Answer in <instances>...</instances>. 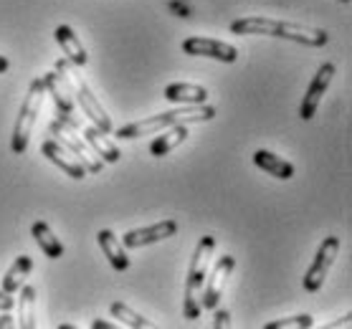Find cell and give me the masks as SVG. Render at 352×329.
Masks as SVG:
<instances>
[{
  "mask_svg": "<svg viewBox=\"0 0 352 329\" xmlns=\"http://www.w3.org/2000/svg\"><path fill=\"white\" fill-rule=\"evenodd\" d=\"M337 253H340V238H337V236H327V238L320 243L317 256H314L312 266L307 269L305 279H302L305 291L314 294V291L322 289V284H324V279H327V273H329V269H332V264H335Z\"/></svg>",
  "mask_w": 352,
  "mask_h": 329,
  "instance_id": "ba28073f",
  "label": "cell"
},
{
  "mask_svg": "<svg viewBox=\"0 0 352 329\" xmlns=\"http://www.w3.org/2000/svg\"><path fill=\"white\" fill-rule=\"evenodd\" d=\"M231 31L236 36H272V38L294 41L302 46L322 49L329 43V33L324 28H314L305 23H292V21H274L264 16H246L231 23Z\"/></svg>",
  "mask_w": 352,
  "mask_h": 329,
  "instance_id": "6da1fadb",
  "label": "cell"
},
{
  "mask_svg": "<svg viewBox=\"0 0 352 329\" xmlns=\"http://www.w3.org/2000/svg\"><path fill=\"white\" fill-rule=\"evenodd\" d=\"M340 3H350V0H340Z\"/></svg>",
  "mask_w": 352,
  "mask_h": 329,
  "instance_id": "4dcf8cb0",
  "label": "cell"
},
{
  "mask_svg": "<svg viewBox=\"0 0 352 329\" xmlns=\"http://www.w3.org/2000/svg\"><path fill=\"white\" fill-rule=\"evenodd\" d=\"M177 233L175 220H157L153 225H144V228H135V231H127L122 236V246L124 249H142V246H153V243H160L165 238H173Z\"/></svg>",
  "mask_w": 352,
  "mask_h": 329,
  "instance_id": "7c38bea8",
  "label": "cell"
},
{
  "mask_svg": "<svg viewBox=\"0 0 352 329\" xmlns=\"http://www.w3.org/2000/svg\"><path fill=\"white\" fill-rule=\"evenodd\" d=\"M56 120L64 122L66 127H72L74 132H79L81 139H84V142L94 150L96 157H99L102 162H109V165L120 162V157H122L120 147L114 145L112 139H107V135L99 127H94V124H89V122L79 120V117H76V112H56Z\"/></svg>",
  "mask_w": 352,
  "mask_h": 329,
  "instance_id": "8992f818",
  "label": "cell"
},
{
  "mask_svg": "<svg viewBox=\"0 0 352 329\" xmlns=\"http://www.w3.org/2000/svg\"><path fill=\"white\" fill-rule=\"evenodd\" d=\"M335 71H337V66L332 64V61H327V64H322L320 69H317L312 84H309L307 91H305L302 106H299V120L302 122L314 120V114H317V109H320L322 97L327 94L329 84H332V79H335Z\"/></svg>",
  "mask_w": 352,
  "mask_h": 329,
  "instance_id": "8fae6325",
  "label": "cell"
},
{
  "mask_svg": "<svg viewBox=\"0 0 352 329\" xmlns=\"http://www.w3.org/2000/svg\"><path fill=\"white\" fill-rule=\"evenodd\" d=\"M54 38H56V43L61 46V51H64L66 61H72V64L79 66V69L89 64L87 49L81 46V38L74 33L72 25H58L56 31H54Z\"/></svg>",
  "mask_w": 352,
  "mask_h": 329,
  "instance_id": "9a60e30c",
  "label": "cell"
},
{
  "mask_svg": "<svg viewBox=\"0 0 352 329\" xmlns=\"http://www.w3.org/2000/svg\"><path fill=\"white\" fill-rule=\"evenodd\" d=\"M183 54L188 56H203L223 64H236L239 61V49L218 38H206V36H190L183 41Z\"/></svg>",
  "mask_w": 352,
  "mask_h": 329,
  "instance_id": "30bf717a",
  "label": "cell"
},
{
  "mask_svg": "<svg viewBox=\"0 0 352 329\" xmlns=\"http://www.w3.org/2000/svg\"><path fill=\"white\" fill-rule=\"evenodd\" d=\"M314 321L309 314H294V317H284V319H274L269 324H264V329H289V327H296V329H307L312 327Z\"/></svg>",
  "mask_w": 352,
  "mask_h": 329,
  "instance_id": "cb8c5ba5",
  "label": "cell"
},
{
  "mask_svg": "<svg viewBox=\"0 0 352 329\" xmlns=\"http://www.w3.org/2000/svg\"><path fill=\"white\" fill-rule=\"evenodd\" d=\"M18 291H21V299L16 302V306H18L16 327L33 329L36 327V289H33L31 284H23Z\"/></svg>",
  "mask_w": 352,
  "mask_h": 329,
  "instance_id": "44dd1931",
  "label": "cell"
},
{
  "mask_svg": "<svg viewBox=\"0 0 352 329\" xmlns=\"http://www.w3.org/2000/svg\"><path fill=\"white\" fill-rule=\"evenodd\" d=\"M33 269V258L31 256H18L16 261H13V266H10L8 271H6V276H3V291H8V294H18V289L25 284V276L31 273Z\"/></svg>",
  "mask_w": 352,
  "mask_h": 329,
  "instance_id": "7402d4cb",
  "label": "cell"
},
{
  "mask_svg": "<svg viewBox=\"0 0 352 329\" xmlns=\"http://www.w3.org/2000/svg\"><path fill=\"white\" fill-rule=\"evenodd\" d=\"M350 319H352V314H344V317H340V319L332 321V324H327V327L332 329V327H342V324L344 327H350Z\"/></svg>",
  "mask_w": 352,
  "mask_h": 329,
  "instance_id": "83f0119b",
  "label": "cell"
},
{
  "mask_svg": "<svg viewBox=\"0 0 352 329\" xmlns=\"http://www.w3.org/2000/svg\"><path fill=\"white\" fill-rule=\"evenodd\" d=\"M43 99H46V87H43V79L38 76V79L31 81V87L25 91L23 102H21V109H18L16 127H13V137H10L13 155H23L28 150V142H31L33 127H36V120L41 114Z\"/></svg>",
  "mask_w": 352,
  "mask_h": 329,
  "instance_id": "5b68a950",
  "label": "cell"
},
{
  "mask_svg": "<svg viewBox=\"0 0 352 329\" xmlns=\"http://www.w3.org/2000/svg\"><path fill=\"white\" fill-rule=\"evenodd\" d=\"M160 137H155L153 145H150V152L155 157H165L168 152H173L177 145H183L185 139H188V124H173V127L162 129L157 132Z\"/></svg>",
  "mask_w": 352,
  "mask_h": 329,
  "instance_id": "d6986e66",
  "label": "cell"
},
{
  "mask_svg": "<svg viewBox=\"0 0 352 329\" xmlns=\"http://www.w3.org/2000/svg\"><path fill=\"white\" fill-rule=\"evenodd\" d=\"M216 251V238L213 236H203L195 246V253L190 258V269H188V279H185V294H183V317L185 319H198L203 314L200 306V294H203V284L208 276L210 256Z\"/></svg>",
  "mask_w": 352,
  "mask_h": 329,
  "instance_id": "3957f363",
  "label": "cell"
},
{
  "mask_svg": "<svg viewBox=\"0 0 352 329\" xmlns=\"http://www.w3.org/2000/svg\"><path fill=\"white\" fill-rule=\"evenodd\" d=\"M109 312H112L114 319H120L122 324H127V327H132V329H150L153 327V321L147 319V317H142L140 312H135V309L127 306L124 302H112Z\"/></svg>",
  "mask_w": 352,
  "mask_h": 329,
  "instance_id": "603a6c76",
  "label": "cell"
},
{
  "mask_svg": "<svg viewBox=\"0 0 352 329\" xmlns=\"http://www.w3.org/2000/svg\"><path fill=\"white\" fill-rule=\"evenodd\" d=\"M231 321H228V312H216V321H213V327H228Z\"/></svg>",
  "mask_w": 352,
  "mask_h": 329,
  "instance_id": "4316f807",
  "label": "cell"
},
{
  "mask_svg": "<svg viewBox=\"0 0 352 329\" xmlns=\"http://www.w3.org/2000/svg\"><path fill=\"white\" fill-rule=\"evenodd\" d=\"M48 135L56 137V142H61V145L69 150V152L76 157V160L87 168V172H91V175H96V172H102V168H104V162L96 157V152L91 150V147L84 142L79 137V132H74L72 127H66L64 122H51L48 124Z\"/></svg>",
  "mask_w": 352,
  "mask_h": 329,
  "instance_id": "52a82bcc",
  "label": "cell"
},
{
  "mask_svg": "<svg viewBox=\"0 0 352 329\" xmlns=\"http://www.w3.org/2000/svg\"><path fill=\"white\" fill-rule=\"evenodd\" d=\"M41 152H43L46 160H51L56 168L64 170L66 175L74 177V180H84V177H87V168H84L61 142H56V139H46V142L41 145Z\"/></svg>",
  "mask_w": 352,
  "mask_h": 329,
  "instance_id": "4fadbf2b",
  "label": "cell"
},
{
  "mask_svg": "<svg viewBox=\"0 0 352 329\" xmlns=\"http://www.w3.org/2000/svg\"><path fill=\"white\" fill-rule=\"evenodd\" d=\"M91 327H94V329H114V324H112V321H102V319H94V321H91Z\"/></svg>",
  "mask_w": 352,
  "mask_h": 329,
  "instance_id": "f1b7e54d",
  "label": "cell"
},
{
  "mask_svg": "<svg viewBox=\"0 0 352 329\" xmlns=\"http://www.w3.org/2000/svg\"><path fill=\"white\" fill-rule=\"evenodd\" d=\"M8 66H10V61L6 56H0V73H6L8 71Z\"/></svg>",
  "mask_w": 352,
  "mask_h": 329,
  "instance_id": "f546056e",
  "label": "cell"
},
{
  "mask_svg": "<svg viewBox=\"0 0 352 329\" xmlns=\"http://www.w3.org/2000/svg\"><path fill=\"white\" fill-rule=\"evenodd\" d=\"M96 241L102 246V253L109 258V264H112L117 271H127L129 256H127V251H124V246H122V241L114 236V231H107V228L99 231L96 233Z\"/></svg>",
  "mask_w": 352,
  "mask_h": 329,
  "instance_id": "e0dca14e",
  "label": "cell"
},
{
  "mask_svg": "<svg viewBox=\"0 0 352 329\" xmlns=\"http://www.w3.org/2000/svg\"><path fill=\"white\" fill-rule=\"evenodd\" d=\"M31 233L36 243H38V249L43 251V256L51 258V261H56V258L64 256V243L61 238H56V233L51 231V225L43 223V220H36L31 225Z\"/></svg>",
  "mask_w": 352,
  "mask_h": 329,
  "instance_id": "ac0fdd59",
  "label": "cell"
},
{
  "mask_svg": "<svg viewBox=\"0 0 352 329\" xmlns=\"http://www.w3.org/2000/svg\"><path fill=\"white\" fill-rule=\"evenodd\" d=\"M233 269H236V258L231 253H223L216 261V266L208 269V276H206V284H203V294H200V306L203 309H216L218 306V302L223 297L226 281H228Z\"/></svg>",
  "mask_w": 352,
  "mask_h": 329,
  "instance_id": "9c48e42d",
  "label": "cell"
},
{
  "mask_svg": "<svg viewBox=\"0 0 352 329\" xmlns=\"http://www.w3.org/2000/svg\"><path fill=\"white\" fill-rule=\"evenodd\" d=\"M16 306V299H13V294H8V291L0 289V312H10Z\"/></svg>",
  "mask_w": 352,
  "mask_h": 329,
  "instance_id": "d4e9b609",
  "label": "cell"
},
{
  "mask_svg": "<svg viewBox=\"0 0 352 329\" xmlns=\"http://www.w3.org/2000/svg\"><path fill=\"white\" fill-rule=\"evenodd\" d=\"M254 162H256V168H261L264 172L269 175L279 177V180H292L294 177V165L279 155L269 152V150H256L254 152Z\"/></svg>",
  "mask_w": 352,
  "mask_h": 329,
  "instance_id": "ffe728a7",
  "label": "cell"
},
{
  "mask_svg": "<svg viewBox=\"0 0 352 329\" xmlns=\"http://www.w3.org/2000/svg\"><path fill=\"white\" fill-rule=\"evenodd\" d=\"M13 327H16V319H13L8 312L0 314V329H13Z\"/></svg>",
  "mask_w": 352,
  "mask_h": 329,
  "instance_id": "484cf974",
  "label": "cell"
},
{
  "mask_svg": "<svg viewBox=\"0 0 352 329\" xmlns=\"http://www.w3.org/2000/svg\"><path fill=\"white\" fill-rule=\"evenodd\" d=\"M43 79V87H46V94L54 97V104H56V112H76V99L72 94V87L69 81L61 76V73L54 69L41 76Z\"/></svg>",
  "mask_w": 352,
  "mask_h": 329,
  "instance_id": "5bb4252c",
  "label": "cell"
},
{
  "mask_svg": "<svg viewBox=\"0 0 352 329\" xmlns=\"http://www.w3.org/2000/svg\"><path fill=\"white\" fill-rule=\"evenodd\" d=\"M165 99L173 102V104H206L208 102V89L198 87V84L177 81V84L165 87Z\"/></svg>",
  "mask_w": 352,
  "mask_h": 329,
  "instance_id": "2e32d148",
  "label": "cell"
},
{
  "mask_svg": "<svg viewBox=\"0 0 352 329\" xmlns=\"http://www.w3.org/2000/svg\"><path fill=\"white\" fill-rule=\"evenodd\" d=\"M61 76H64L66 81H69V87H72V94H74V99H76V104L81 106V112L87 114V120L94 124V127H99L104 135H112L114 132V127H112V120H109V114L104 112V106H102V102L94 97V91L89 89V84L84 79L79 76V71L74 69V64L72 61H61L58 58L56 61V66H54Z\"/></svg>",
  "mask_w": 352,
  "mask_h": 329,
  "instance_id": "277c9868",
  "label": "cell"
},
{
  "mask_svg": "<svg viewBox=\"0 0 352 329\" xmlns=\"http://www.w3.org/2000/svg\"><path fill=\"white\" fill-rule=\"evenodd\" d=\"M213 117H216V106L210 104H177V109H170V112L129 122L124 127L114 129V135L120 139H140V137L157 135L173 124H200V122H210Z\"/></svg>",
  "mask_w": 352,
  "mask_h": 329,
  "instance_id": "7a4b0ae2",
  "label": "cell"
}]
</instances>
